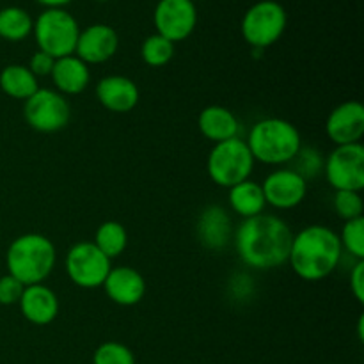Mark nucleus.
Returning <instances> with one entry per match:
<instances>
[{"mask_svg": "<svg viewBox=\"0 0 364 364\" xmlns=\"http://www.w3.org/2000/svg\"><path fill=\"white\" fill-rule=\"evenodd\" d=\"M291 238L287 220L272 213L244 219L233 235L238 258L255 270H272L288 263Z\"/></svg>", "mask_w": 364, "mask_h": 364, "instance_id": "1", "label": "nucleus"}, {"mask_svg": "<svg viewBox=\"0 0 364 364\" xmlns=\"http://www.w3.org/2000/svg\"><path fill=\"white\" fill-rule=\"evenodd\" d=\"M343 256L340 237L329 226L311 224L294 235L288 263L295 276L315 283L329 277L338 269Z\"/></svg>", "mask_w": 364, "mask_h": 364, "instance_id": "2", "label": "nucleus"}, {"mask_svg": "<svg viewBox=\"0 0 364 364\" xmlns=\"http://www.w3.org/2000/svg\"><path fill=\"white\" fill-rule=\"evenodd\" d=\"M245 142L255 162H262L265 166L291 164L302 148L299 128L283 117H265L256 121L249 130Z\"/></svg>", "mask_w": 364, "mask_h": 364, "instance_id": "3", "label": "nucleus"}, {"mask_svg": "<svg viewBox=\"0 0 364 364\" xmlns=\"http://www.w3.org/2000/svg\"><path fill=\"white\" fill-rule=\"evenodd\" d=\"M57 249L41 233H25L14 238L6 252L7 274L23 287L39 284L48 279L55 269Z\"/></svg>", "mask_w": 364, "mask_h": 364, "instance_id": "4", "label": "nucleus"}, {"mask_svg": "<svg viewBox=\"0 0 364 364\" xmlns=\"http://www.w3.org/2000/svg\"><path fill=\"white\" fill-rule=\"evenodd\" d=\"M255 164L247 142L233 137L213 144L206 159V173L217 187L231 188L251 178Z\"/></svg>", "mask_w": 364, "mask_h": 364, "instance_id": "5", "label": "nucleus"}, {"mask_svg": "<svg viewBox=\"0 0 364 364\" xmlns=\"http://www.w3.org/2000/svg\"><path fill=\"white\" fill-rule=\"evenodd\" d=\"M38 50L48 53L53 59L73 55L80 27L78 21L64 7L45 9L34 20L32 27Z\"/></svg>", "mask_w": 364, "mask_h": 364, "instance_id": "6", "label": "nucleus"}, {"mask_svg": "<svg viewBox=\"0 0 364 364\" xmlns=\"http://www.w3.org/2000/svg\"><path fill=\"white\" fill-rule=\"evenodd\" d=\"M287 23V11L279 2L259 0L242 18V38L255 50H265L283 38Z\"/></svg>", "mask_w": 364, "mask_h": 364, "instance_id": "7", "label": "nucleus"}, {"mask_svg": "<svg viewBox=\"0 0 364 364\" xmlns=\"http://www.w3.org/2000/svg\"><path fill=\"white\" fill-rule=\"evenodd\" d=\"M23 117L32 130L39 134H57L71 119V107L66 96L55 89L39 87L23 102Z\"/></svg>", "mask_w": 364, "mask_h": 364, "instance_id": "8", "label": "nucleus"}, {"mask_svg": "<svg viewBox=\"0 0 364 364\" xmlns=\"http://www.w3.org/2000/svg\"><path fill=\"white\" fill-rule=\"evenodd\" d=\"M323 174L334 192L364 188V148L361 142L336 146L323 160Z\"/></svg>", "mask_w": 364, "mask_h": 364, "instance_id": "9", "label": "nucleus"}, {"mask_svg": "<svg viewBox=\"0 0 364 364\" xmlns=\"http://www.w3.org/2000/svg\"><path fill=\"white\" fill-rule=\"evenodd\" d=\"M112 263L92 242H78L66 255V274L82 290L102 288Z\"/></svg>", "mask_w": 364, "mask_h": 364, "instance_id": "10", "label": "nucleus"}, {"mask_svg": "<svg viewBox=\"0 0 364 364\" xmlns=\"http://www.w3.org/2000/svg\"><path fill=\"white\" fill-rule=\"evenodd\" d=\"M156 34L176 45L185 41L198 25V7L194 0H159L153 13Z\"/></svg>", "mask_w": 364, "mask_h": 364, "instance_id": "11", "label": "nucleus"}, {"mask_svg": "<svg viewBox=\"0 0 364 364\" xmlns=\"http://www.w3.org/2000/svg\"><path fill=\"white\" fill-rule=\"evenodd\" d=\"M265 203L276 210L297 208L308 196V181L291 167H279L262 183Z\"/></svg>", "mask_w": 364, "mask_h": 364, "instance_id": "12", "label": "nucleus"}, {"mask_svg": "<svg viewBox=\"0 0 364 364\" xmlns=\"http://www.w3.org/2000/svg\"><path fill=\"white\" fill-rule=\"evenodd\" d=\"M119 48V36L110 25L95 23L80 31L75 55L85 64H103L112 59Z\"/></svg>", "mask_w": 364, "mask_h": 364, "instance_id": "13", "label": "nucleus"}, {"mask_svg": "<svg viewBox=\"0 0 364 364\" xmlns=\"http://www.w3.org/2000/svg\"><path fill=\"white\" fill-rule=\"evenodd\" d=\"M326 134L334 146L361 142L364 135V107L355 100L334 107L327 116Z\"/></svg>", "mask_w": 364, "mask_h": 364, "instance_id": "14", "label": "nucleus"}, {"mask_svg": "<svg viewBox=\"0 0 364 364\" xmlns=\"http://www.w3.org/2000/svg\"><path fill=\"white\" fill-rule=\"evenodd\" d=\"M103 290L114 304L132 308L139 304L146 295V279L137 269L128 265L112 267L103 281Z\"/></svg>", "mask_w": 364, "mask_h": 364, "instance_id": "15", "label": "nucleus"}, {"mask_svg": "<svg viewBox=\"0 0 364 364\" xmlns=\"http://www.w3.org/2000/svg\"><path fill=\"white\" fill-rule=\"evenodd\" d=\"M196 233L201 245L208 251H223L231 244L235 235L233 220L226 208L219 205H210L199 213Z\"/></svg>", "mask_w": 364, "mask_h": 364, "instance_id": "16", "label": "nucleus"}, {"mask_svg": "<svg viewBox=\"0 0 364 364\" xmlns=\"http://www.w3.org/2000/svg\"><path fill=\"white\" fill-rule=\"evenodd\" d=\"M96 98L109 112L127 114L137 107L141 92L132 78L124 75H107L96 84Z\"/></svg>", "mask_w": 364, "mask_h": 364, "instance_id": "17", "label": "nucleus"}, {"mask_svg": "<svg viewBox=\"0 0 364 364\" xmlns=\"http://www.w3.org/2000/svg\"><path fill=\"white\" fill-rule=\"evenodd\" d=\"M18 306H20L21 316L28 323L39 327L50 326L57 318L60 309L59 297L55 291L43 283L25 287Z\"/></svg>", "mask_w": 364, "mask_h": 364, "instance_id": "18", "label": "nucleus"}, {"mask_svg": "<svg viewBox=\"0 0 364 364\" xmlns=\"http://www.w3.org/2000/svg\"><path fill=\"white\" fill-rule=\"evenodd\" d=\"M50 78H52L57 92H60L63 96H75L89 87L91 71H89L87 64L73 53V55L55 59Z\"/></svg>", "mask_w": 364, "mask_h": 364, "instance_id": "19", "label": "nucleus"}, {"mask_svg": "<svg viewBox=\"0 0 364 364\" xmlns=\"http://www.w3.org/2000/svg\"><path fill=\"white\" fill-rule=\"evenodd\" d=\"M198 127L203 137L212 141L213 144H217V142L238 137L240 121L226 107L208 105L199 112Z\"/></svg>", "mask_w": 364, "mask_h": 364, "instance_id": "20", "label": "nucleus"}, {"mask_svg": "<svg viewBox=\"0 0 364 364\" xmlns=\"http://www.w3.org/2000/svg\"><path fill=\"white\" fill-rule=\"evenodd\" d=\"M228 203L230 208L242 219H251V217L265 213V196H263L262 183L255 180H245L235 187L228 188Z\"/></svg>", "mask_w": 364, "mask_h": 364, "instance_id": "21", "label": "nucleus"}, {"mask_svg": "<svg viewBox=\"0 0 364 364\" xmlns=\"http://www.w3.org/2000/svg\"><path fill=\"white\" fill-rule=\"evenodd\" d=\"M0 89L9 98L25 102L39 89L38 77L23 64H7L0 71Z\"/></svg>", "mask_w": 364, "mask_h": 364, "instance_id": "22", "label": "nucleus"}, {"mask_svg": "<svg viewBox=\"0 0 364 364\" xmlns=\"http://www.w3.org/2000/svg\"><path fill=\"white\" fill-rule=\"evenodd\" d=\"M92 244L112 262L114 258L123 255L128 247L127 228L117 220H105L98 226Z\"/></svg>", "mask_w": 364, "mask_h": 364, "instance_id": "23", "label": "nucleus"}, {"mask_svg": "<svg viewBox=\"0 0 364 364\" xmlns=\"http://www.w3.org/2000/svg\"><path fill=\"white\" fill-rule=\"evenodd\" d=\"M34 20L25 9L9 6L0 9V38L6 41L18 43L32 34Z\"/></svg>", "mask_w": 364, "mask_h": 364, "instance_id": "24", "label": "nucleus"}, {"mask_svg": "<svg viewBox=\"0 0 364 364\" xmlns=\"http://www.w3.org/2000/svg\"><path fill=\"white\" fill-rule=\"evenodd\" d=\"M141 57L149 68H162L174 57V43L160 34H151L141 46Z\"/></svg>", "mask_w": 364, "mask_h": 364, "instance_id": "25", "label": "nucleus"}, {"mask_svg": "<svg viewBox=\"0 0 364 364\" xmlns=\"http://www.w3.org/2000/svg\"><path fill=\"white\" fill-rule=\"evenodd\" d=\"M338 237H340V244L343 251H347L358 262L364 259V217L345 220L341 233Z\"/></svg>", "mask_w": 364, "mask_h": 364, "instance_id": "26", "label": "nucleus"}, {"mask_svg": "<svg viewBox=\"0 0 364 364\" xmlns=\"http://www.w3.org/2000/svg\"><path fill=\"white\" fill-rule=\"evenodd\" d=\"M92 364H137L130 347L119 341H105L92 354Z\"/></svg>", "mask_w": 364, "mask_h": 364, "instance_id": "27", "label": "nucleus"}, {"mask_svg": "<svg viewBox=\"0 0 364 364\" xmlns=\"http://www.w3.org/2000/svg\"><path fill=\"white\" fill-rule=\"evenodd\" d=\"M323 160L326 159H323L318 149L313 148V146H302L294 162H291L294 164L291 169L297 171L306 181H309L323 173Z\"/></svg>", "mask_w": 364, "mask_h": 364, "instance_id": "28", "label": "nucleus"}, {"mask_svg": "<svg viewBox=\"0 0 364 364\" xmlns=\"http://www.w3.org/2000/svg\"><path fill=\"white\" fill-rule=\"evenodd\" d=\"M333 206H334V212L338 213V217L343 220L359 219V217H363V212H364L361 192H354V191L334 192Z\"/></svg>", "mask_w": 364, "mask_h": 364, "instance_id": "29", "label": "nucleus"}, {"mask_svg": "<svg viewBox=\"0 0 364 364\" xmlns=\"http://www.w3.org/2000/svg\"><path fill=\"white\" fill-rule=\"evenodd\" d=\"M23 284L13 276L6 274L0 277V304L2 306H13L18 304L21 294H23Z\"/></svg>", "mask_w": 364, "mask_h": 364, "instance_id": "30", "label": "nucleus"}, {"mask_svg": "<svg viewBox=\"0 0 364 364\" xmlns=\"http://www.w3.org/2000/svg\"><path fill=\"white\" fill-rule=\"evenodd\" d=\"M53 63H55V59H53V57H50L48 53L38 50V52L32 53V57H31V60H28L27 68L32 71V73H34V77H38V78L50 77V73H52Z\"/></svg>", "mask_w": 364, "mask_h": 364, "instance_id": "31", "label": "nucleus"}, {"mask_svg": "<svg viewBox=\"0 0 364 364\" xmlns=\"http://www.w3.org/2000/svg\"><path fill=\"white\" fill-rule=\"evenodd\" d=\"M348 283H350V291L355 297V301H358L359 304H363L364 302V259L355 262L354 269L350 270Z\"/></svg>", "mask_w": 364, "mask_h": 364, "instance_id": "32", "label": "nucleus"}, {"mask_svg": "<svg viewBox=\"0 0 364 364\" xmlns=\"http://www.w3.org/2000/svg\"><path fill=\"white\" fill-rule=\"evenodd\" d=\"M34 2L41 4L45 9H53V7H64L71 2V0H34Z\"/></svg>", "mask_w": 364, "mask_h": 364, "instance_id": "33", "label": "nucleus"}, {"mask_svg": "<svg viewBox=\"0 0 364 364\" xmlns=\"http://www.w3.org/2000/svg\"><path fill=\"white\" fill-rule=\"evenodd\" d=\"M363 329H364V316L361 315V316H359V320H358V336H359V341H364Z\"/></svg>", "mask_w": 364, "mask_h": 364, "instance_id": "34", "label": "nucleus"}, {"mask_svg": "<svg viewBox=\"0 0 364 364\" xmlns=\"http://www.w3.org/2000/svg\"><path fill=\"white\" fill-rule=\"evenodd\" d=\"M95 2H109V0H95Z\"/></svg>", "mask_w": 364, "mask_h": 364, "instance_id": "35", "label": "nucleus"}, {"mask_svg": "<svg viewBox=\"0 0 364 364\" xmlns=\"http://www.w3.org/2000/svg\"><path fill=\"white\" fill-rule=\"evenodd\" d=\"M0 2H2V0H0Z\"/></svg>", "mask_w": 364, "mask_h": 364, "instance_id": "36", "label": "nucleus"}]
</instances>
